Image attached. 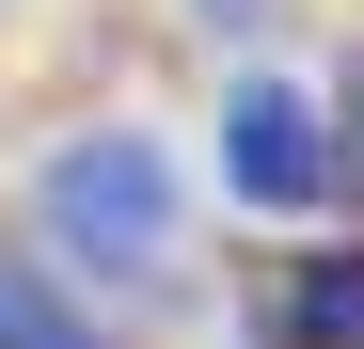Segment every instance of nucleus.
<instances>
[{
	"label": "nucleus",
	"mask_w": 364,
	"mask_h": 349,
	"mask_svg": "<svg viewBox=\"0 0 364 349\" xmlns=\"http://www.w3.org/2000/svg\"><path fill=\"white\" fill-rule=\"evenodd\" d=\"M174 239H191V174H174V143L159 127H64L32 159V254L80 286H159L174 270Z\"/></svg>",
	"instance_id": "1"
},
{
	"label": "nucleus",
	"mask_w": 364,
	"mask_h": 349,
	"mask_svg": "<svg viewBox=\"0 0 364 349\" xmlns=\"http://www.w3.org/2000/svg\"><path fill=\"white\" fill-rule=\"evenodd\" d=\"M206 143H222V191L254 207V222H333V207H348L333 95H317V80H285V64H237L222 111H206Z\"/></svg>",
	"instance_id": "2"
},
{
	"label": "nucleus",
	"mask_w": 364,
	"mask_h": 349,
	"mask_svg": "<svg viewBox=\"0 0 364 349\" xmlns=\"http://www.w3.org/2000/svg\"><path fill=\"white\" fill-rule=\"evenodd\" d=\"M0 349H111V333L80 318V286L48 270V254H16V239H0Z\"/></svg>",
	"instance_id": "3"
},
{
	"label": "nucleus",
	"mask_w": 364,
	"mask_h": 349,
	"mask_svg": "<svg viewBox=\"0 0 364 349\" xmlns=\"http://www.w3.org/2000/svg\"><path fill=\"white\" fill-rule=\"evenodd\" d=\"M285 333H301V349H364V254H301Z\"/></svg>",
	"instance_id": "4"
},
{
	"label": "nucleus",
	"mask_w": 364,
	"mask_h": 349,
	"mask_svg": "<svg viewBox=\"0 0 364 349\" xmlns=\"http://www.w3.org/2000/svg\"><path fill=\"white\" fill-rule=\"evenodd\" d=\"M333 143H348V191H364V48L333 64Z\"/></svg>",
	"instance_id": "5"
},
{
	"label": "nucleus",
	"mask_w": 364,
	"mask_h": 349,
	"mask_svg": "<svg viewBox=\"0 0 364 349\" xmlns=\"http://www.w3.org/2000/svg\"><path fill=\"white\" fill-rule=\"evenodd\" d=\"M191 16H206L222 48H254V32H269V0H191Z\"/></svg>",
	"instance_id": "6"
}]
</instances>
